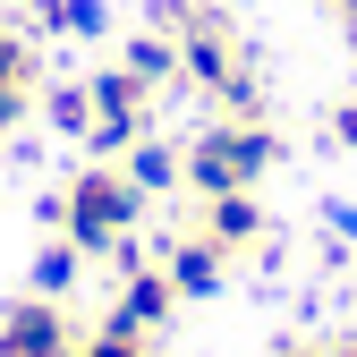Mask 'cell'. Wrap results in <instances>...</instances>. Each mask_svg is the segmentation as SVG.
<instances>
[{
    "mask_svg": "<svg viewBox=\"0 0 357 357\" xmlns=\"http://www.w3.org/2000/svg\"><path fill=\"white\" fill-rule=\"evenodd\" d=\"M43 111H52L60 137H85V128H94V102H85V85H52V94H43Z\"/></svg>",
    "mask_w": 357,
    "mask_h": 357,
    "instance_id": "15",
    "label": "cell"
},
{
    "mask_svg": "<svg viewBox=\"0 0 357 357\" xmlns=\"http://www.w3.org/2000/svg\"><path fill=\"white\" fill-rule=\"evenodd\" d=\"M170 306H178V281L162 273V264H137V273H119L111 315H128L137 332H153V324H170Z\"/></svg>",
    "mask_w": 357,
    "mask_h": 357,
    "instance_id": "9",
    "label": "cell"
},
{
    "mask_svg": "<svg viewBox=\"0 0 357 357\" xmlns=\"http://www.w3.org/2000/svg\"><path fill=\"white\" fill-rule=\"evenodd\" d=\"M119 170H128V178H137V188H145V196H170V188H178V178H188V153H178V145H162V137H137V145H128V153H119Z\"/></svg>",
    "mask_w": 357,
    "mask_h": 357,
    "instance_id": "10",
    "label": "cell"
},
{
    "mask_svg": "<svg viewBox=\"0 0 357 357\" xmlns=\"http://www.w3.org/2000/svg\"><path fill=\"white\" fill-rule=\"evenodd\" d=\"M68 349H77V324H68L60 298L26 289V298L0 306V357H68Z\"/></svg>",
    "mask_w": 357,
    "mask_h": 357,
    "instance_id": "5",
    "label": "cell"
},
{
    "mask_svg": "<svg viewBox=\"0 0 357 357\" xmlns=\"http://www.w3.org/2000/svg\"><path fill=\"white\" fill-rule=\"evenodd\" d=\"M26 17L43 34H77V43H94L111 17H102V0H26Z\"/></svg>",
    "mask_w": 357,
    "mask_h": 357,
    "instance_id": "12",
    "label": "cell"
},
{
    "mask_svg": "<svg viewBox=\"0 0 357 357\" xmlns=\"http://www.w3.org/2000/svg\"><path fill=\"white\" fill-rule=\"evenodd\" d=\"M85 102H94V128H85V145H94L102 162H119L128 145L145 137V119H153V85H137V77L111 60V68L85 77Z\"/></svg>",
    "mask_w": 357,
    "mask_h": 357,
    "instance_id": "4",
    "label": "cell"
},
{
    "mask_svg": "<svg viewBox=\"0 0 357 357\" xmlns=\"http://www.w3.org/2000/svg\"><path fill=\"white\" fill-rule=\"evenodd\" d=\"M273 357H324V349H315V340H289V349H273Z\"/></svg>",
    "mask_w": 357,
    "mask_h": 357,
    "instance_id": "17",
    "label": "cell"
},
{
    "mask_svg": "<svg viewBox=\"0 0 357 357\" xmlns=\"http://www.w3.org/2000/svg\"><path fill=\"white\" fill-rule=\"evenodd\" d=\"M281 137L264 119H213L204 137L188 145V188L196 196H230V188H255L264 170H273Z\"/></svg>",
    "mask_w": 357,
    "mask_h": 357,
    "instance_id": "3",
    "label": "cell"
},
{
    "mask_svg": "<svg viewBox=\"0 0 357 357\" xmlns=\"http://www.w3.org/2000/svg\"><path fill=\"white\" fill-rule=\"evenodd\" d=\"M119 68L128 77H137V85H153V94H162V85L178 77V43L153 26V34H137V43H128V52H119Z\"/></svg>",
    "mask_w": 357,
    "mask_h": 357,
    "instance_id": "13",
    "label": "cell"
},
{
    "mask_svg": "<svg viewBox=\"0 0 357 357\" xmlns=\"http://www.w3.org/2000/svg\"><path fill=\"white\" fill-rule=\"evenodd\" d=\"M77 273H85L77 238H52V247L34 255V289H43V298H68V289H77Z\"/></svg>",
    "mask_w": 357,
    "mask_h": 357,
    "instance_id": "14",
    "label": "cell"
},
{
    "mask_svg": "<svg viewBox=\"0 0 357 357\" xmlns=\"http://www.w3.org/2000/svg\"><path fill=\"white\" fill-rule=\"evenodd\" d=\"M68 357H162V349H153V332H137L128 315H102V324H85V332H77Z\"/></svg>",
    "mask_w": 357,
    "mask_h": 357,
    "instance_id": "11",
    "label": "cell"
},
{
    "mask_svg": "<svg viewBox=\"0 0 357 357\" xmlns=\"http://www.w3.org/2000/svg\"><path fill=\"white\" fill-rule=\"evenodd\" d=\"M34 94H43V52H34L9 17H0V137L34 111Z\"/></svg>",
    "mask_w": 357,
    "mask_h": 357,
    "instance_id": "7",
    "label": "cell"
},
{
    "mask_svg": "<svg viewBox=\"0 0 357 357\" xmlns=\"http://www.w3.org/2000/svg\"><path fill=\"white\" fill-rule=\"evenodd\" d=\"M332 9H349V0H332Z\"/></svg>",
    "mask_w": 357,
    "mask_h": 357,
    "instance_id": "20",
    "label": "cell"
},
{
    "mask_svg": "<svg viewBox=\"0 0 357 357\" xmlns=\"http://www.w3.org/2000/svg\"><path fill=\"white\" fill-rule=\"evenodd\" d=\"M188 230H204L221 255H264V247H273V213H264L255 188H230V196H196Z\"/></svg>",
    "mask_w": 357,
    "mask_h": 357,
    "instance_id": "6",
    "label": "cell"
},
{
    "mask_svg": "<svg viewBox=\"0 0 357 357\" xmlns=\"http://www.w3.org/2000/svg\"><path fill=\"white\" fill-rule=\"evenodd\" d=\"M145 204H153V196H145L119 162H85V170H77V178H68V188L43 204V213L60 221V238H77V255H85V264H119V247H137Z\"/></svg>",
    "mask_w": 357,
    "mask_h": 357,
    "instance_id": "2",
    "label": "cell"
},
{
    "mask_svg": "<svg viewBox=\"0 0 357 357\" xmlns=\"http://www.w3.org/2000/svg\"><path fill=\"white\" fill-rule=\"evenodd\" d=\"M340 26H349V60H357V0H349V9H340Z\"/></svg>",
    "mask_w": 357,
    "mask_h": 357,
    "instance_id": "18",
    "label": "cell"
},
{
    "mask_svg": "<svg viewBox=\"0 0 357 357\" xmlns=\"http://www.w3.org/2000/svg\"><path fill=\"white\" fill-rule=\"evenodd\" d=\"M153 264H162V273L178 281V298H204V289H221V264H230V255H221L204 230H178V238H170Z\"/></svg>",
    "mask_w": 357,
    "mask_h": 357,
    "instance_id": "8",
    "label": "cell"
},
{
    "mask_svg": "<svg viewBox=\"0 0 357 357\" xmlns=\"http://www.w3.org/2000/svg\"><path fill=\"white\" fill-rule=\"evenodd\" d=\"M332 137H340V145H349V153H357V94H349V102H340V111H332Z\"/></svg>",
    "mask_w": 357,
    "mask_h": 357,
    "instance_id": "16",
    "label": "cell"
},
{
    "mask_svg": "<svg viewBox=\"0 0 357 357\" xmlns=\"http://www.w3.org/2000/svg\"><path fill=\"white\" fill-rule=\"evenodd\" d=\"M153 26L178 43V85H196L221 119H264L255 52H247V34L230 26V9H221V0H162Z\"/></svg>",
    "mask_w": 357,
    "mask_h": 357,
    "instance_id": "1",
    "label": "cell"
},
{
    "mask_svg": "<svg viewBox=\"0 0 357 357\" xmlns=\"http://www.w3.org/2000/svg\"><path fill=\"white\" fill-rule=\"evenodd\" d=\"M324 357H357V332H349V340H324Z\"/></svg>",
    "mask_w": 357,
    "mask_h": 357,
    "instance_id": "19",
    "label": "cell"
}]
</instances>
